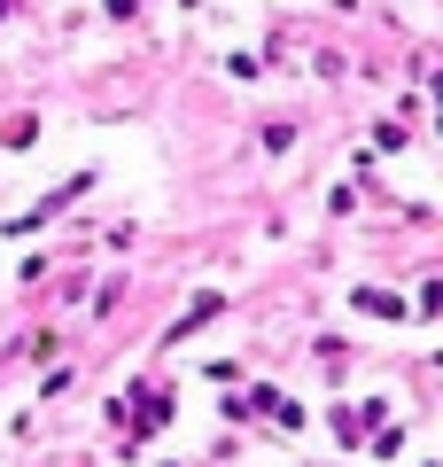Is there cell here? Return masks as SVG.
<instances>
[{
    "mask_svg": "<svg viewBox=\"0 0 443 467\" xmlns=\"http://www.w3.org/2000/svg\"><path fill=\"white\" fill-rule=\"evenodd\" d=\"M358 312H374V319H405V296H389V288H358Z\"/></svg>",
    "mask_w": 443,
    "mask_h": 467,
    "instance_id": "1",
    "label": "cell"
},
{
    "mask_svg": "<svg viewBox=\"0 0 443 467\" xmlns=\"http://www.w3.org/2000/svg\"><path fill=\"white\" fill-rule=\"evenodd\" d=\"M211 312H218V288H202V296L187 304V319H180V327H171V343H187V335H195V327H202V319H211Z\"/></svg>",
    "mask_w": 443,
    "mask_h": 467,
    "instance_id": "2",
    "label": "cell"
},
{
    "mask_svg": "<svg viewBox=\"0 0 443 467\" xmlns=\"http://www.w3.org/2000/svg\"><path fill=\"white\" fill-rule=\"evenodd\" d=\"M164 420H171V398H164V389H148V398H140V429H164Z\"/></svg>",
    "mask_w": 443,
    "mask_h": 467,
    "instance_id": "3",
    "label": "cell"
}]
</instances>
